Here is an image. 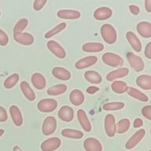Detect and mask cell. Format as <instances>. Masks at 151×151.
Masks as SVG:
<instances>
[{
    "instance_id": "obj_36",
    "label": "cell",
    "mask_w": 151,
    "mask_h": 151,
    "mask_svg": "<svg viewBox=\"0 0 151 151\" xmlns=\"http://www.w3.org/2000/svg\"><path fill=\"white\" fill-rule=\"evenodd\" d=\"M65 28H66V23H65V22L60 23L59 24L55 26L53 29H51V30L49 31L48 32L46 33L45 38H46V39H49V38L53 37L54 35L58 34L59 32H61V31L64 30Z\"/></svg>"
},
{
    "instance_id": "obj_47",
    "label": "cell",
    "mask_w": 151,
    "mask_h": 151,
    "mask_svg": "<svg viewBox=\"0 0 151 151\" xmlns=\"http://www.w3.org/2000/svg\"><path fill=\"white\" fill-rule=\"evenodd\" d=\"M0 16H1V11H0Z\"/></svg>"
},
{
    "instance_id": "obj_33",
    "label": "cell",
    "mask_w": 151,
    "mask_h": 151,
    "mask_svg": "<svg viewBox=\"0 0 151 151\" xmlns=\"http://www.w3.org/2000/svg\"><path fill=\"white\" fill-rule=\"evenodd\" d=\"M20 76L17 73H14L10 75L8 78H6V80L4 81V87L6 89H11L19 81Z\"/></svg>"
},
{
    "instance_id": "obj_27",
    "label": "cell",
    "mask_w": 151,
    "mask_h": 151,
    "mask_svg": "<svg viewBox=\"0 0 151 151\" xmlns=\"http://www.w3.org/2000/svg\"><path fill=\"white\" fill-rule=\"evenodd\" d=\"M84 77L88 82L94 84H99L102 81V76L96 71H87L84 73Z\"/></svg>"
},
{
    "instance_id": "obj_46",
    "label": "cell",
    "mask_w": 151,
    "mask_h": 151,
    "mask_svg": "<svg viewBox=\"0 0 151 151\" xmlns=\"http://www.w3.org/2000/svg\"><path fill=\"white\" fill-rule=\"evenodd\" d=\"M4 132H5V131L3 129H0V137L2 136V134H4Z\"/></svg>"
},
{
    "instance_id": "obj_48",
    "label": "cell",
    "mask_w": 151,
    "mask_h": 151,
    "mask_svg": "<svg viewBox=\"0 0 151 151\" xmlns=\"http://www.w3.org/2000/svg\"><path fill=\"white\" fill-rule=\"evenodd\" d=\"M149 151H151V150H149Z\"/></svg>"
},
{
    "instance_id": "obj_2",
    "label": "cell",
    "mask_w": 151,
    "mask_h": 151,
    "mask_svg": "<svg viewBox=\"0 0 151 151\" xmlns=\"http://www.w3.org/2000/svg\"><path fill=\"white\" fill-rule=\"evenodd\" d=\"M102 61L106 65L111 67H119L124 64V60L121 57L111 52H107L102 55Z\"/></svg>"
},
{
    "instance_id": "obj_14",
    "label": "cell",
    "mask_w": 151,
    "mask_h": 151,
    "mask_svg": "<svg viewBox=\"0 0 151 151\" xmlns=\"http://www.w3.org/2000/svg\"><path fill=\"white\" fill-rule=\"evenodd\" d=\"M113 15V11L109 7H100L94 11V17L98 21H105L110 18Z\"/></svg>"
},
{
    "instance_id": "obj_38",
    "label": "cell",
    "mask_w": 151,
    "mask_h": 151,
    "mask_svg": "<svg viewBox=\"0 0 151 151\" xmlns=\"http://www.w3.org/2000/svg\"><path fill=\"white\" fill-rule=\"evenodd\" d=\"M46 3H47V0H35L33 3V9L35 11H39L43 8Z\"/></svg>"
},
{
    "instance_id": "obj_23",
    "label": "cell",
    "mask_w": 151,
    "mask_h": 151,
    "mask_svg": "<svg viewBox=\"0 0 151 151\" xmlns=\"http://www.w3.org/2000/svg\"><path fill=\"white\" fill-rule=\"evenodd\" d=\"M128 73H129V69L127 68H120L116 70L112 71L110 73H109L106 76V79L108 81H113L118 78L124 77Z\"/></svg>"
},
{
    "instance_id": "obj_35",
    "label": "cell",
    "mask_w": 151,
    "mask_h": 151,
    "mask_svg": "<svg viewBox=\"0 0 151 151\" xmlns=\"http://www.w3.org/2000/svg\"><path fill=\"white\" fill-rule=\"evenodd\" d=\"M28 24V21L27 18H21L19 20L14 28V34H18L22 33L24 29L27 28Z\"/></svg>"
},
{
    "instance_id": "obj_32",
    "label": "cell",
    "mask_w": 151,
    "mask_h": 151,
    "mask_svg": "<svg viewBox=\"0 0 151 151\" xmlns=\"http://www.w3.org/2000/svg\"><path fill=\"white\" fill-rule=\"evenodd\" d=\"M130 127V120L128 119H122L116 124V132L118 134H124Z\"/></svg>"
},
{
    "instance_id": "obj_28",
    "label": "cell",
    "mask_w": 151,
    "mask_h": 151,
    "mask_svg": "<svg viewBox=\"0 0 151 151\" xmlns=\"http://www.w3.org/2000/svg\"><path fill=\"white\" fill-rule=\"evenodd\" d=\"M61 135L66 138H69V139H80L83 137V133L79 130L65 128L61 131Z\"/></svg>"
},
{
    "instance_id": "obj_43",
    "label": "cell",
    "mask_w": 151,
    "mask_h": 151,
    "mask_svg": "<svg viewBox=\"0 0 151 151\" xmlns=\"http://www.w3.org/2000/svg\"><path fill=\"white\" fill-rule=\"evenodd\" d=\"M142 124H143V121H142V120L140 119V118H136V119L134 120V124H133L134 128H139V127H142Z\"/></svg>"
},
{
    "instance_id": "obj_9",
    "label": "cell",
    "mask_w": 151,
    "mask_h": 151,
    "mask_svg": "<svg viewBox=\"0 0 151 151\" xmlns=\"http://www.w3.org/2000/svg\"><path fill=\"white\" fill-rule=\"evenodd\" d=\"M105 131L109 137H113L116 134V120L112 114H108L105 117Z\"/></svg>"
},
{
    "instance_id": "obj_7",
    "label": "cell",
    "mask_w": 151,
    "mask_h": 151,
    "mask_svg": "<svg viewBox=\"0 0 151 151\" xmlns=\"http://www.w3.org/2000/svg\"><path fill=\"white\" fill-rule=\"evenodd\" d=\"M47 48L53 54L60 59H64L66 57V52L63 47L58 42L54 40H50L47 42Z\"/></svg>"
},
{
    "instance_id": "obj_10",
    "label": "cell",
    "mask_w": 151,
    "mask_h": 151,
    "mask_svg": "<svg viewBox=\"0 0 151 151\" xmlns=\"http://www.w3.org/2000/svg\"><path fill=\"white\" fill-rule=\"evenodd\" d=\"M83 147L86 151H102V146L98 139L87 138L83 142Z\"/></svg>"
},
{
    "instance_id": "obj_37",
    "label": "cell",
    "mask_w": 151,
    "mask_h": 151,
    "mask_svg": "<svg viewBox=\"0 0 151 151\" xmlns=\"http://www.w3.org/2000/svg\"><path fill=\"white\" fill-rule=\"evenodd\" d=\"M9 42V37L4 31L0 29V46L4 47L6 46L7 43Z\"/></svg>"
},
{
    "instance_id": "obj_5",
    "label": "cell",
    "mask_w": 151,
    "mask_h": 151,
    "mask_svg": "<svg viewBox=\"0 0 151 151\" xmlns=\"http://www.w3.org/2000/svg\"><path fill=\"white\" fill-rule=\"evenodd\" d=\"M127 61L130 65L135 72H142L144 69V62L140 57L137 56L132 52H128L127 54Z\"/></svg>"
},
{
    "instance_id": "obj_26",
    "label": "cell",
    "mask_w": 151,
    "mask_h": 151,
    "mask_svg": "<svg viewBox=\"0 0 151 151\" xmlns=\"http://www.w3.org/2000/svg\"><path fill=\"white\" fill-rule=\"evenodd\" d=\"M21 90L26 99L29 101H34L35 99V94L33 90L31 88L30 85L27 81H22L21 83Z\"/></svg>"
},
{
    "instance_id": "obj_31",
    "label": "cell",
    "mask_w": 151,
    "mask_h": 151,
    "mask_svg": "<svg viewBox=\"0 0 151 151\" xmlns=\"http://www.w3.org/2000/svg\"><path fill=\"white\" fill-rule=\"evenodd\" d=\"M67 91V86L65 84L61 83V84L54 85L53 87H50L47 90V94L49 95H60L63 94Z\"/></svg>"
},
{
    "instance_id": "obj_3",
    "label": "cell",
    "mask_w": 151,
    "mask_h": 151,
    "mask_svg": "<svg viewBox=\"0 0 151 151\" xmlns=\"http://www.w3.org/2000/svg\"><path fill=\"white\" fill-rule=\"evenodd\" d=\"M37 107L42 113H51L57 109L58 102L53 99H44L38 102Z\"/></svg>"
},
{
    "instance_id": "obj_29",
    "label": "cell",
    "mask_w": 151,
    "mask_h": 151,
    "mask_svg": "<svg viewBox=\"0 0 151 151\" xmlns=\"http://www.w3.org/2000/svg\"><path fill=\"white\" fill-rule=\"evenodd\" d=\"M127 94H129L130 96L132 97V98H134V99H138L139 101H148L149 98L146 96V94H143L142 92L139 91L138 90H136L134 87H128L127 90Z\"/></svg>"
},
{
    "instance_id": "obj_39",
    "label": "cell",
    "mask_w": 151,
    "mask_h": 151,
    "mask_svg": "<svg viewBox=\"0 0 151 151\" xmlns=\"http://www.w3.org/2000/svg\"><path fill=\"white\" fill-rule=\"evenodd\" d=\"M142 114L149 120H151V106L149 105L142 109Z\"/></svg>"
},
{
    "instance_id": "obj_42",
    "label": "cell",
    "mask_w": 151,
    "mask_h": 151,
    "mask_svg": "<svg viewBox=\"0 0 151 151\" xmlns=\"http://www.w3.org/2000/svg\"><path fill=\"white\" fill-rule=\"evenodd\" d=\"M129 9L130 12L132 14H134V15H138L139 14V12H140V9H139V7L134 6V5H131V6H129Z\"/></svg>"
},
{
    "instance_id": "obj_41",
    "label": "cell",
    "mask_w": 151,
    "mask_h": 151,
    "mask_svg": "<svg viewBox=\"0 0 151 151\" xmlns=\"http://www.w3.org/2000/svg\"><path fill=\"white\" fill-rule=\"evenodd\" d=\"M145 55L147 58L151 59V42H148L145 48Z\"/></svg>"
},
{
    "instance_id": "obj_13",
    "label": "cell",
    "mask_w": 151,
    "mask_h": 151,
    "mask_svg": "<svg viewBox=\"0 0 151 151\" xmlns=\"http://www.w3.org/2000/svg\"><path fill=\"white\" fill-rule=\"evenodd\" d=\"M97 61H98V58L96 56H88L76 61L75 66L77 69L81 70L83 68H88L90 66L94 65V64L97 63Z\"/></svg>"
},
{
    "instance_id": "obj_8",
    "label": "cell",
    "mask_w": 151,
    "mask_h": 151,
    "mask_svg": "<svg viewBox=\"0 0 151 151\" xmlns=\"http://www.w3.org/2000/svg\"><path fill=\"white\" fill-rule=\"evenodd\" d=\"M145 135H146V130L145 129H140L137 131L126 142L125 148L127 150H132L135 147L139 144V142H141V140L143 139Z\"/></svg>"
},
{
    "instance_id": "obj_34",
    "label": "cell",
    "mask_w": 151,
    "mask_h": 151,
    "mask_svg": "<svg viewBox=\"0 0 151 151\" xmlns=\"http://www.w3.org/2000/svg\"><path fill=\"white\" fill-rule=\"evenodd\" d=\"M124 107V103L121 101H113V102H107L103 106V109L106 111L120 110Z\"/></svg>"
},
{
    "instance_id": "obj_45",
    "label": "cell",
    "mask_w": 151,
    "mask_h": 151,
    "mask_svg": "<svg viewBox=\"0 0 151 151\" xmlns=\"http://www.w3.org/2000/svg\"><path fill=\"white\" fill-rule=\"evenodd\" d=\"M145 7H146V11L148 13L151 12V0H146L145 1Z\"/></svg>"
},
{
    "instance_id": "obj_40",
    "label": "cell",
    "mask_w": 151,
    "mask_h": 151,
    "mask_svg": "<svg viewBox=\"0 0 151 151\" xmlns=\"http://www.w3.org/2000/svg\"><path fill=\"white\" fill-rule=\"evenodd\" d=\"M8 119L6 110L2 106H0V122H5Z\"/></svg>"
},
{
    "instance_id": "obj_30",
    "label": "cell",
    "mask_w": 151,
    "mask_h": 151,
    "mask_svg": "<svg viewBox=\"0 0 151 151\" xmlns=\"http://www.w3.org/2000/svg\"><path fill=\"white\" fill-rule=\"evenodd\" d=\"M127 85L124 81H113L111 84V88L113 92L116 94H124L127 91Z\"/></svg>"
},
{
    "instance_id": "obj_1",
    "label": "cell",
    "mask_w": 151,
    "mask_h": 151,
    "mask_svg": "<svg viewBox=\"0 0 151 151\" xmlns=\"http://www.w3.org/2000/svg\"><path fill=\"white\" fill-rule=\"evenodd\" d=\"M101 35L103 38L104 41L108 44H113L116 41L117 34L116 31L113 26L109 24H105L101 26Z\"/></svg>"
},
{
    "instance_id": "obj_20",
    "label": "cell",
    "mask_w": 151,
    "mask_h": 151,
    "mask_svg": "<svg viewBox=\"0 0 151 151\" xmlns=\"http://www.w3.org/2000/svg\"><path fill=\"white\" fill-rule=\"evenodd\" d=\"M58 17L67 20H76L80 17V13L77 10L73 9H61L57 14Z\"/></svg>"
},
{
    "instance_id": "obj_24",
    "label": "cell",
    "mask_w": 151,
    "mask_h": 151,
    "mask_svg": "<svg viewBox=\"0 0 151 151\" xmlns=\"http://www.w3.org/2000/svg\"><path fill=\"white\" fill-rule=\"evenodd\" d=\"M136 84L142 89L150 91L151 89V76L150 75H141L136 79Z\"/></svg>"
},
{
    "instance_id": "obj_18",
    "label": "cell",
    "mask_w": 151,
    "mask_h": 151,
    "mask_svg": "<svg viewBox=\"0 0 151 151\" xmlns=\"http://www.w3.org/2000/svg\"><path fill=\"white\" fill-rule=\"evenodd\" d=\"M52 75L61 80H68L71 78L70 72L62 67H54L52 69Z\"/></svg>"
},
{
    "instance_id": "obj_4",
    "label": "cell",
    "mask_w": 151,
    "mask_h": 151,
    "mask_svg": "<svg viewBox=\"0 0 151 151\" xmlns=\"http://www.w3.org/2000/svg\"><path fill=\"white\" fill-rule=\"evenodd\" d=\"M57 128V120L54 116H47L42 123V132L44 135L53 134Z\"/></svg>"
},
{
    "instance_id": "obj_22",
    "label": "cell",
    "mask_w": 151,
    "mask_h": 151,
    "mask_svg": "<svg viewBox=\"0 0 151 151\" xmlns=\"http://www.w3.org/2000/svg\"><path fill=\"white\" fill-rule=\"evenodd\" d=\"M31 80H32L33 86L37 90H42L43 88H45L46 84H47L46 79L40 73H33V75L32 76V78H31Z\"/></svg>"
},
{
    "instance_id": "obj_12",
    "label": "cell",
    "mask_w": 151,
    "mask_h": 151,
    "mask_svg": "<svg viewBox=\"0 0 151 151\" xmlns=\"http://www.w3.org/2000/svg\"><path fill=\"white\" fill-rule=\"evenodd\" d=\"M14 39L17 42L21 45H24V46H29L34 42L33 35L27 32L14 34Z\"/></svg>"
},
{
    "instance_id": "obj_19",
    "label": "cell",
    "mask_w": 151,
    "mask_h": 151,
    "mask_svg": "<svg viewBox=\"0 0 151 151\" xmlns=\"http://www.w3.org/2000/svg\"><path fill=\"white\" fill-rule=\"evenodd\" d=\"M84 99V94L80 90H73L69 95V100H70L71 103L76 106H80L81 104L83 103Z\"/></svg>"
},
{
    "instance_id": "obj_17",
    "label": "cell",
    "mask_w": 151,
    "mask_h": 151,
    "mask_svg": "<svg viewBox=\"0 0 151 151\" xmlns=\"http://www.w3.org/2000/svg\"><path fill=\"white\" fill-rule=\"evenodd\" d=\"M136 30L141 36L148 39L151 36V24L147 21L139 22L136 26Z\"/></svg>"
},
{
    "instance_id": "obj_15",
    "label": "cell",
    "mask_w": 151,
    "mask_h": 151,
    "mask_svg": "<svg viewBox=\"0 0 151 151\" xmlns=\"http://www.w3.org/2000/svg\"><path fill=\"white\" fill-rule=\"evenodd\" d=\"M77 118L80 124L81 125V127L85 132H89L91 131V124L88 120L87 113H85L83 109H79L77 111Z\"/></svg>"
},
{
    "instance_id": "obj_6",
    "label": "cell",
    "mask_w": 151,
    "mask_h": 151,
    "mask_svg": "<svg viewBox=\"0 0 151 151\" xmlns=\"http://www.w3.org/2000/svg\"><path fill=\"white\" fill-rule=\"evenodd\" d=\"M61 145V139L57 137H52L42 142L40 148L42 151H54Z\"/></svg>"
},
{
    "instance_id": "obj_11",
    "label": "cell",
    "mask_w": 151,
    "mask_h": 151,
    "mask_svg": "<svg viewBox=\"0 0 151 151\" xmlns=\"http://www.w3.org/2000/svg\"><path fill=\"white\" fill-rule=\"evenodd\" d=\"M58 116L65 122H70L74 117V111L68 106H63L58 111Z\"/></svg>"
},
{
    "instance_id": "obj_25",
    "label": "cell",
    "mask_w": 151,
    "mask_h": 151,
    "mask_svg": "<svg viewBox=\"0 0 151 151\" xmlns=\"http://www.w3.org/2000/svg\"><path fill=\"white\" fill-rule=\"evenodd\" d=\"M104 50V45L101 42H87L83 46V50L88 53H98Z\"/></svg>"
},
{
    "instance_id": "obj_44",
    "label": "cell",
    "mask_w": 151,
    "mask_h": 151,
    "mask_svg": "<svg viewBox=\"0 0 151 151\" xmlns=\"http://www.w3.org/2000/svg\"><path fill=\"white\" fill-rule=\"evenodd\" d=\"M99 88L97 87H94V86H91V87H88L87 89V92L88 94H94L96 93L97 91H99Z\"/></svg>"
},
{
    "instance_id": "obj_16",
    "label": "cell",
    "mask_w": 151,
    "mask_h": 151,
    "mask_svg": "<svg viewBox=\"0 0 151 151\" xmlns=\"http://www.w3.org/2000/svg\"><path fill=\"white\" fill-rule=\"evenodd\" d=\"M9 113L11 116L13 122L14 123V124L20 127L23 124V116L21 114V112L20 110V109L17 106H11L9 108Z\"/></svg>"
},
{
    "instance_id": "obj_21",
    "label": "cell",
    "mask_w": 151,
    "mask_h": 151,
    "mask_svg": "<svg viewBox=\"0 0 151 151\" xmlns=\"http://www.w3.org/2000/svg\"><path fill=\"white\" fill-rule=\"evenodd\" d=\"M126 38L131 45V47L136 52H140L142 50V43L137 35L132 32H127L126 34Z\"/></svg>"
}]
</instances>
